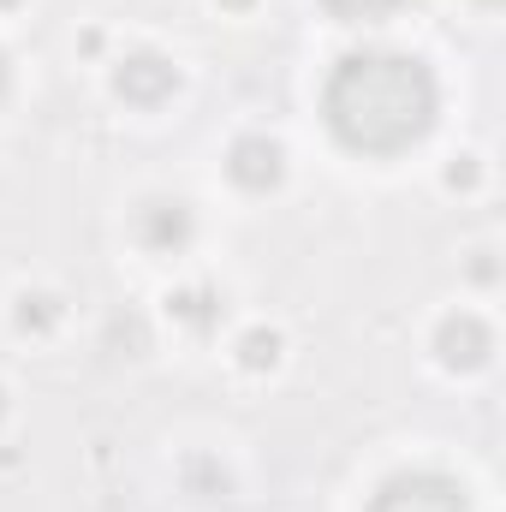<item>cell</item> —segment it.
I'll return each mask as SVG.
<instances>
[{"instance_id":"3","label":"cell","mask_w":506,"mask_h":512,"mask_svg":"<svg viewBox=\"0 0 506 512\" xmlns=\"http://www.w3.org/2000/svg\"><path fill=\"white\" fill-rule=\"evenodd\" d=\"M114 90L126 96L131 108H161V102L179 90V72H173V60H161V54H126L120 72H114Z\"/></svg>"},{"instance_id":"7","label":"cell","mask_w":506,"mask_h":512,"mask_svg":"<svg viewBox=\"0 0 506 512\" xmlns=\"http://www.w3.org/2000/svg\"><path fill=\"white\" fill-rule=\"evenodd\" d=\"M322 6H328L334 24H381V18H393L405 0H322Z\"/></svg>"},{"instance_id":"5","label":"cell","mask_w":506,"mask_h":512,"mask_svg":"<svg viewBox=\"0 0 506 512\" xmlns=\"http://www.w3.org/2000/svg\"><path fill=\"white\" fill-rule=\"evenodd\" d=\"M227 173H233V185H245V191H274V185L286 179V149H280L274 137H239L233 155H227Z\"/></svg>"},{"instance_id":"10","label":"cell","mask_w":506,"mask_h":512,"mask_svg":"<svg viewBox=\"0 0 506 512\" xmlns=\"http://www.w3.org/2000/svg\"><path fill=\"white\" fill-rule=\"evenodd\" d=\"M18 328H24V334H30V328H36V334L54 328V298H42V292L30 298V292H24V298H18Z\"/></svg>"},{"instance_id":"2","label":"cell","mask_w":506,"mask_h":512,"mask_svg":"<svg viewBox=\"0 0 506 512\" xmlns=\"http://www.w3.org/2000/svg\"><path fill=\"white\" fill-rule=\"evenodd\" d=\"M370 512H471V501L447 471H399L376 489Z\"/></svg>"},{"instance_id":"1","label":"cell","mask_w":506,"mask_h":512,"mask_svg":"<svg viewBox=\"0 0 506 512\" xmlns=\"http://www.w3.org/2000/svg\"><path fill=\"white\" fill-rule=\"evenodd\" d=\"M322 114L352 155H399L429 137L435 114H441V90L417 54L364 48L328 72Z\"/></svg>"},{"instance_id":"12","label":"cell","mask_w":506,"mask_h":512,"mask_svg":"<svg viewBox=\"0 0 506 512\" xmlns=\"http://www.w3.org/2000/svg\"><path fill=\"white\" fill-rule=\"evenodd\" d=\"M227 6H251V0H227Z\"/></svg>"},{"instance_id":"6","label":"cell","mask_w":506,"mask_h":512,"mask_svg":"<svg viewBox=\"0 0 506 512\" xmlns=\"http://www.w3.org/2000/svg\"><path fill=\"white\" fill-rule=\"evenodd\" d=\"M435 352H441L447 370H483L489 352H495V334H489V322H477V316H447L441 334H435Z\"/></svg>"},{"instance_id":"11","label":"cell","mask_w":506,"mask_h":512,"mask_svg":"<svg viewBox=\"0 0 506 512\" xmlns=\"http://www.w3.org/2000/svg\"><path fill=\"white\" fill-rule=\"evenodd\" d=\"M6 90H12V66H6V54H0V102H6Z\"/></svg>"},{"instance_id":"14","label":"cell","mask_w":506,"mask_h":512,"mask_svg":"<svg viewBox=\"0 0 506 512\" xmlns=\"http://www.w3.org/2000/svg\"><path fill=\"white\" fill-rule=\"evenodd\" d=\"M483 6H501V0H483Z\"/></svg>"},{"instance_id":"4","label":"cell","mask_w":506,"mask_h":512,"mask_svg":"<svg viewBox=\"0 0 506 512\" xmlns=\"http://www.w3.org/2000/svg\"><path fill=\"white\" fill-rule=\"evenodd\" d=\"M191 233H197V221H191V209H185L179 197H155V203L137 209V239H143L149 251H161V256L185 251Z\"/></svg>"},{"instance_id":"15","label":"cell","mask_w":506,"mask_h":512,"mask_svg":"<svg viewBox=\"0 0 506 512\" xmlns=\"http://www.w3.org/2000/svg\"><path fill=\"white\" fill-rule=\"evenodd\" d=\"M0 6H18V0H0Z\"/></svg>"},{"instance_id":"8","label":"cell","mask_w":506,"mask_h":512,"mask_svg":"<svg viewBox=\"0 0 506 512\" xmlns=\"http://www.w3.org/2000/svg\"><path fill=\"white\" fill-rule=\"evenodd\" d=\"M239 358H245V370H274V358H280V334L251 328V334L239 340Z\"/></svg>"},{"instance_id":"9","label":"cell","mask_w":506,"mask_h":512,"mask_svg":"<svg viewBox=\"0 0 506 512\" xmlns=\"http://www.w3.org/2000/svg\"><path fill=\"white\" fill-rule=\"evenodd\" d=\"M173 316H185L191 328H209V322H215V298H209V292H179V298H173Z\"/></svg>"},{"instance_id":"13","label":"cell","mask_w":506,"mask_h":512,"mask_svg":"<svg viewBox=\"0 0 506 512\" xmlns=\"http://www.w3.org/2000/svg\"><path fill=\"white\" fill-rule=\"evenodd\" d=\"M0 411H6V393H0Z\"/></svg>"}]
</instances>
